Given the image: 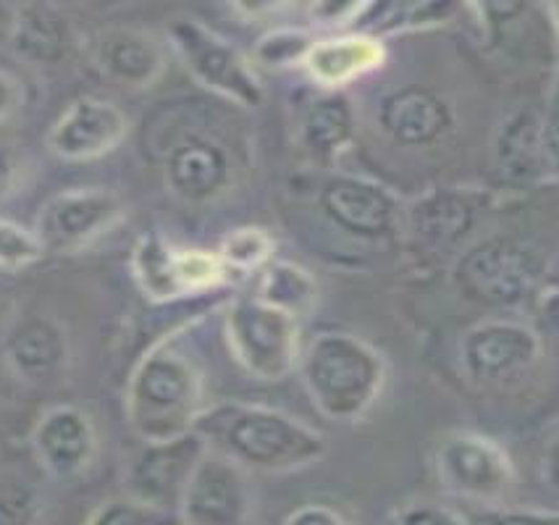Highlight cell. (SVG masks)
I'll return each instance as SVG.
<instances>
[{"label": "cell", "mask_w": 559, "mask_h": 525, "mask_svg": "<svg viewBox=\"0 0 559 525\" xmlns=\"http://www.w3.org/2000/svg\"><path fill=\"white\" fill-rule=\"evenodd\" d=\"M132 265L136 284L151 300L158 302L213 289L226 276L216 252L177 250L158 235L142 237L136 242Z\"/></svg>", "instance_id": "cell-12"}, {"label": "cell", "mask_w": 559, "mask_h": 525, "mask_svg": "<svg viewBox=\"0 0 559 525\" xmlns=\"http://www.w3.org/2000/svg\"><path fill=\"white\" fill-rule=\"evenodd\" d=\"M11 174H14V164H11V155L3 151V145H0V194L9 190Z\"/></svg>", "instance_id": "cell-35"}, {"label": "cell", "mask_w": 559, "mask_h": 525, "mask_svg": "<svg viewBox=\"0 0 559 525\" xmlns=\"http://www.w3.org/2000/svg\"><path fill=\"white\" fill-rule=\"evenodd\" d=\"M40 491L24 476H0V525H35L40 517Z\"/></svg>", "instance_id": "cell-26"}, {"label": "cell", "mask_w": 559, "mask_h": 525, "mask_svg": "<svg viewBox=\"0 0 559 525\" xmlns=\"http://www.w3.org/2000/svg\"><path fill=\"white\" fill-rule=\"evenodd\" d=\"M386 58L383 45L373 35H342L318 40L305 58V69L318 84L342 87V84L379 69Z\"/></svg>", "instance_id": "cell-23"}, {"label": "cell", "mask_w": 559, "mask_h": 525, "mask_svg": "<svg viewBox=\"0 0 559 525\" xmlns=\"http://www.w3.org/2000/svg\"><path fill=\"white\" fill-rule=\"evenodd\" d=\"M258 300L284 310L292 319H300L316 308L318 284L308 271L295 263H265Z\"/></svg>", "instance_id": "cell-25"}, {"label": "cell", "mask_w": 559, "mask_h": 525, "mask_svg": "<svg viewBox=\"0 0 559 525\" xmlns=\"http://www.w3.org/2000/svg\"><path fill=\"white\" fill-rule=\"evenodd\" d=\"M231 179V155L224 142L213 134H181L164 155V181L168 192L187 205L213 203L229 190Z\"/></svg>", "instance_id": "cell-15"}, {"label": "cell", "mask_w": 559, "mask_h": 525, "mask_svg": "<svg viewBox=\"0 0 559 525\" xmlns=\"http://www.w3.org/2000/svg\"><path fill=\"white\" fill-rule=\"evenodd\" d=\"M174 525H177V523H174ZM179 525H181V523H179Z\"/></svg>", "instance_id": "cell-38"}, {"label": "cell", "mask_w": 559, "mask_h": 525, "mask_svg": "<svg viewBox=\"0 0 559 525\" xmlns=\"http://www.w3.org/2000/svg\"><path fill=\"white\" fill-rule=\"evenodd\" d=\"M310 48H313V37L305 35V32L278 29L258 43L255 58L271 69L297 67V63H305Z\"/></svg>", "instance_id": "cell-28"}, {"label": "cell", "mask_w": 559, "mask_h": 525, "mask_svg": "<svg viewBox=\"0 0 559 525\" xmlns=\"http://www.w3.org/2000/svg\"><path fill=\"white\" fill-rule=\"evenodd\" d=\"M11 381H14V375H11L9 368H5L3 362H0V399L9 397V392H11Z\"/></svg>", "instance_id": "cell-36"}, {"label": "cell", "mask_w": 559, "mask_h": 525, "mask_svg": "<svg viewBox=\"0 0 559 525\" xmlns=\"http://www.w3.org/2000/svg\"><path fill=\"white\" fill-rule=\"evenodd\" d=\"M22 103H24L22 82H19L14 74L0 69V121L11 119V116L19 114Z\"/></svg>", "instance_id": "cell-34"}, {"label": "cell", "mask_w": 559, "mask_h": 525, "mask_svg": "<svg viewBox=\"0 0 559 525\" xmlns=\"http://www.w3.org/2000/svg\"><path fill=\"white\" fill-rule=\"evenodd\" d=\"M386 525H471L457 510L433 502H415L396 510Z\"/></svg>", "instance_id": "cell-31"}, {"label": "cell", "mask_w": 559, "mask_h": 525, "mask_svg": "<svg viewBox=\"0 0 559 525\" xmlns=\"http://www.w3.org/2000/svg\"><path fill=\"white\" fill-rule=\"evenodd\" d=\"M252 515L250 473L205 450L179 504L181 525H247Z\"/></svg>", "instance_id": "cell-13"}, {"label": "cell", "mask_w": 559, "mask_h": 525, "mask_svg": "<svg viewBox=\"0 0 559 525\" xmlns=\"http://www.w3.org/2000/svg\"><path fill=\"white\" fill-rule=\"evenodd\" d=\"M32 450L48 476H80L93 465L97 452L93 418L74 405L50 407L32 431Z\"/></svg>", "instance_id": "cell-19"}, {"label": "cell", "mask_w": 559, "mask_h": 525, "mask_svg": "<svg viewBox=\"0 0 559 525\" xmlns=\"http://www.w3.org/2000/svg\"><path fill=\"white\" fill-rule=\"evenodd\" d=\"M284 525H347L344 515L329 504H302L284 517Z\"/></svg>", "instance_id": "cell-33"}, {"label": "cell", "mask_w": 559, "mask_h": 525, "mask_svg": "<svg viewBox=\"0 0 559 525\" xmlns=\"http://www.w3.org/2000/svg\"><path fill=\"white\" fill-rule=\"evenodd\" d=\"M273 242L263 229H237L226 239L224 248H221L218 258L224 263V269H258L271 261Z\"/></svg>", "instance_id": "cell-27"}, {"label": "cell", "mask_w": 559, "mask_h": 525, "mask_svg": "<svg viewBox=\"0 0 559 525\" xmlns=\"http://www.w3.org/2000/svg\"><path fill=\"white\" fill-rule=\"evenodd\" d=\"M45 255L40 242L32 231L22 229V226L0 218V269H27V265L37 263Z\"/></svg>", "instance_id": "cell-30"}, {"label": "cell", "mask_w": 559, "mask_h": 525, "mask_svg": "<svg viewBox=\"0 0 559 525\" xmlns=\"http://www.w3.org/2000/svg\"><path fill=\"white\" fill-rule=\"evenodd\" d=\"M5 368L24 384H50L69 362V336L53 315L27 313L5 334Z\"/></svg>", "instance_id": "cell-20"}, {"label": "cell", "mask_w": 559, "mask_h": 525, "mask_svg": "<svg viewBox=\"0 0 559 525\" xmlns=\"http://www.w3.org/2000/svg\"><path fill=\"white\" fill-rule=\"evenodd\" d=\"M121 213V200L110 190H69L45 203L32 235L37 237L43 252H74L106 235Z\"/></svg>", "instance_id": "cell-14"}, {"label": "cell", "mask_w": 559, "mask_h": 525, "mask_svg": "<svg viewBox=\"0 0 559 525\" xmlns=\"http://www.w3.org/2000/svg\"><path fill=\"white\" fill-rule=\"evenodd\" d=\"M174 521L177 517L166 515V512H158L147 508V504L134 502V499L121 497L100 504L84 525H174Z\"/></svg>", "instance_id": "cell-29"}, {"label": "cell", "mask_w": 559, "mask_h": 525, "mask_svg": "<svg viewBox=\"0 0 559 525\" xmlns=\"http://www.w3.org/2000/svg\"><path fill=\"white\" fill-rule=\"evenodd\" d=\"M471 525H559L555 510H480Z\"/></svg>", "instance_id": "cell-32"}, {"label": "cell", "mask_w": 559, "mask_h": 525, "mask_svg": "<svg viewBox=\"0 0 559 525\" xmlns=\"http://www.w3.org/2000/svg\"><path fill=\"white\" fill-rule=\"evenodd\" d=\"M491 164L499 177L512 184H544L555 181L559 166L557 106L518 108L493 129Z\"/></svg>", "instance_id": "cell-8"}, {"label": "cell", "mask_w": 559, "mask_h": 525, "mask_svg": "<svg viewBox=\"0 0 559 525\" xmlns=\"http://www.w3.org/2000/svg\"><path fill=\"white\" fill-rule=\"evenodd\" d=\"M549 255L536 239L491 235L467 248L454 263V287L473 305L512 310L542 295Z\"/></svg>", "instance_id": "cell-4"}, {"label": "cell", "mask_w": 559, "mask_h": 525, "mask_svg": "<svg viewBox=\"0 0 559 525\" xmlns=\"http://www.w3.org/2000/svg\"><path fill=\"white\" fill-rule=\"evenodd\" d=\"M318 205L331 226L355 239L381 242L402 224V203L379 181L353 174H334L323 181Z\"/></svg>", "instance_id": "cell-11"}, {"label": "cell", "mask_w": 559, "mask_h": 525, "mask_svg": "<svg viewBox=\"0 0 559 525\" xmlns=\"http://www.w3.org/2000/svg\"><path fill=\"white\" fill-rule=\"evenodd\" d=\"M297 368L318 413L336 423L366 418L386 384V360L379 349L344 332L318 334L302 347Z\"/></svg>", "instance_id": "cell-2"}, {"label": "cell", "mask_w": 559, "mask_h": 525, "mask_svg": "<svg viewBox=\"0 0 559 525\" xmlns=\"http://www.w3.org/2000/svg\"><path fill=\"white\" fill-rule=\"evenodd\" d=\"M192 431L211 452L229 457L239 468L292 473L326 455V439L302 420L252 402H218L194 418Z\"/></svg>", "instance_id": "cell-1"}, {"label": "cell", "mask_w": 559, "mask_h": 525, "mask_svg": "<svg viewBox=\"0 0 559 525\" xmlns=\"http://www.w3.org/2000/svg\"><path fill=\"white\" fill-rule=\"evenodd\" d=\"M9 24H11V5H0V32L9 35Z\"/></svg>", "instance_id": "cell-37"}, {"label": "cell", "mask_w": 559, "mask_h": 525, "mask_svg": "<svg viewBox=\"0 0 559 525\" xmlns=\"http://www.w3.org/2000/svg\"><path fill=\"white\" fill-rule=\"evenodd\" d=\"M491 205L484 190H433L402 213L409 237L426 252H450L473 235Z\"/></svg>", "instance_id": "cell-16"}, {"label": "cell", "mask_w": 559, "mask_h": 525, "mask_svg": "<svg viewBox=\"0 0 559 525\" xmlns=\"http://www.w3.org/2000/svg\"><path fill=\"white\" fill-rule=\"evenodd\" d=\"M205 450L203 439L194 431L166 442H142L123 473L127 497L177 517L187 484Z\"/></svg>", "instance_id": "cell-9"}, {"label": "cell", "mask_w": 559, "mask_h": 525, "mask_svg": "<svg viewBox=\"0 0 559 525\" xmlns=\"http://www.w3.org/2000/svg\"><path fill=\"white\" fill-rule=\"evenodd\" d=\"M203 407L198 366L171 342H160L136 362L127 389V420L142 442L190 433Z\"/></svg>", "instance_id": "cell-3"}, {"label": "cell", "mask_w": 559, "mask_h": 525, "mask_svg": "<svg viewBox=\"0 0 559 525\" xmlns=\"http://www.w3.org/2000/svg\"><path fill=\"white\" fill-rule=\"evenodd\" d=\"M224 334L234 360L260 381L287 379L300 362V323L258 297H239L229 305Z\"/></svg>", "instance_id": "cell-5"}, {"label": "cell", "mask_w": 559, "mask_h": 525, "mask_svg": "<svg viewBox=\"0 0 559 525\" xmlns=\"http://www.w3.org/2000/svg\"><path fill=\"white\" fill-rule=\"evenodd\" d=\"M95 67L121 87H151L166 69L164 43L151 32L110 27L97 35Z\"/></svg>", "instance_id": "cell-21"}, {"label": "cell", "mask_w": 559, "mask_h": 525, "mask_svg": "<svg viewBox=\"0 0 559 525\" xmlns=\"http://www.w3.org/2000/svg\"><path fill=\"white\" fill-rule=\"evenodd\" d=\"M355 138V108L349 97L329 93L316 97L302 116V142L321 164H329Z\"/></svg>", "instance_id": "cell-24"}, {"label": "cell", "mask_w": 559, "mask_h": 525, "mask_svg": "<svg viewBox=\"0 0 559 525\" xmlns=\"http://www.w3.org/2000/svg\"><path fill=\"white\" fill-rule=\"evenodd\" d=\"M129 134V119L116 103L80 97L48 132L50 153L63 160H95L114 153Z\"/></svg>", "instance_id": "cell-17"}, {"label": "cell", "mask_w": 559, "mask_h": 525, "mask_svg": "<svg viewBox=\"0 0 559 525\" xmlns=\"http://www.w3.org/2000/svg\"><path fill=\"white\" fill-rule=\"evenodd\" d=\"M376 124L389 140L402 147H431L450 138L457 127L447 97L428 87H400L383 95L376 111Z\"/></svg>", "instance_id": "cell-18"}, {"label": "cell", "mask_w": 559, "mask_h": 525, "mask_svg": "<svg viewBox=\"0 0 559 525\" xmlns=\"http://www.w3.org/2000/svg\"><path fill=\"white\" fill-rule=\"evenodd\" d=\"M544 355L542 336L528 323L491 319L460 339V366L476 384H499L528 373Z\"/></svg>", "instance_id": "cell-10"}, {"label": "cell", "mask_w": 559, "mask_h": 525, "mask_svg": "<svg viewBox=\"0 0 559 525\" xmlns=\"http://www.w3.org/2000/svg\"><path fill=\"white\" fill-rule=\"evenodd\" d=\"M433 468L450 494L486 508H499L515 486V465L504 446L476 431L447 433L437 446Z\"/></svg>", "instance_id": "cell-6"}, {"label": "cell", "mask_w": 559, "mask_h": 525, "mask_svg": "<svg viewBox=\"0 0 559 525\" xmlns=\"http://www.w3.org/2000/svg\"><path fill=\"white\" fill-rule=\"evenodd\" d=\"M168 40L192 80L203 84L205 90L245 108H255L263 103L265 93L255 69L213 29L203 27L194 19H177L168 29Z\"/></svg>", "instance_id": "cell-7"}, {"label": "cell", "mask_w": 559, "mask_h": 525, "mask_svg": "<svg viewBox=\"0 0 559 525\" xmlns=\"http://www.w3.org/2000/svg\"><path fill=\"white\" fill-rule=\"evenodd\" d=\"M5 37L14 53L35 67H58L76 45V32L69 16L45 3L11 5V24Z\"/></svg>", "instance_id": "cell-22"}]
</instances>
